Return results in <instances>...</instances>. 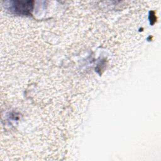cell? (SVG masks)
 <instances>
[{
	"label": "cell",
	"mask_w": 161,
	"mask_h": 161,
	"mask_svg": "<svg viewBox=\"0 0 161 161\" xmlns=\"http://www.w3.org/2000/svg\"><path fill=\"white\" fill-rule=\"evenodd\" d=\"M31 2H14V4H13L14 11L20 14H27L31 9Z\"/></svg>",
	"instance_id": "6da1fadb"
}]
</instances>
